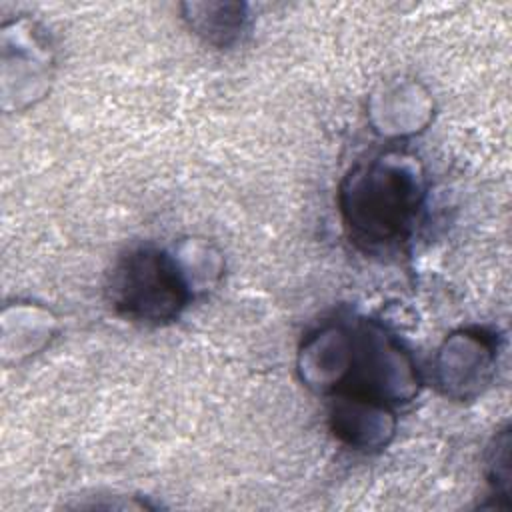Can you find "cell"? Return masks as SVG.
Wrapping results in <instances>:
<instances>
[{
  "label": "cell",
  "mask_w": 512,
  "mask_h": 512,
  "mask_svg": "<svg viewBox=\"0 0 512 512\" xmlns=\"http://www.w3.org/2000/svg\"><path fill=\"white\" fill-rule=\"evenodd\" d=\"M106 294L122 318L144 326L176 320L190 302V286L178 262L156 246L124 252L108 274Z\"/></svg>",
  "instance_id": "7a4b0ae2"
},
{
  "label": "cell",
  "mask_w": 512,
  "mask_h": 512,
  "mask_svg": "<svg viewBox=\"0 0 512 512\" xmlns=\"http://www.w3.org/2000/svg\"><path fill=\"white\" fill-rule=\"evenodd\" d=\"M424 202V176L406 152L360 160L338 192L348 236L366 252H390L406 242Z\"/></svg>",
  "instance_id": "6da1fadb"
},
{
  "label": "cell",
  "mask_w": 512,
  "mask_h": 512,
  "mask_svg": "<svg viewBox=\"0 0 512 512\" xmlns=\"http://www.w3.org/2000/svg\"><path fill=\"white\" fill-rule=\"evenodd\" d=\"M244 6L240 4H218V14L186 16L196 34L204 36L208 42L226 46L228 42L238 38V32L244 28Z\"/></svg>",
  "instance_id": "3957f363"
}]
</instances>
